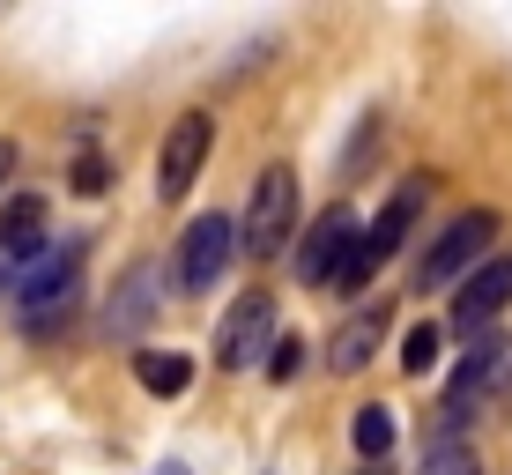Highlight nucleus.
<instances>
[{"mask_svg": "<svg viewBox=\"0 0 512 475\" xmlns=\"http://www.w3.org/2000/svg\"><path fill=\"white\" fill-rule=\"evenodd\" d=\"M231 253H245V231L231 216H193L186 238H179V290L186 297H208L231 268Z\"/></svg>", "mask_w": 512, "mask_h": 475, "instance_id": "nucleus-6", "label": "nucleus"}, {"mask_svg": "<svg viewBox=\"0 0 512 475\" xmlns=\"http://www.w3.org/2000/svg\"><path fill=\"white\" fill-rule=\"evenodd\" d=\"M498 238H505V216H498V208H468V216H453L446 238L423 253V275H416V283H423V290L468 283V268H475V260H490V245H498Z\"/></svg>", "mask_w": 512, "mask_h": 475, "instance_id": "nucleus-3", "label": "nucleus"}, {"mask_svg": "<svg viewBox=\"0 0 512 475\" xmlns=\"http://www.w3.org/2000/svg\"><path fill=\"white\" fill-rule=\"evenodd\" d=\"M505 357H512V349H505V334H498V327H490V334H475V342H468L461 372L446 379V409H438V438H453V431H461L468 416H475V401H483L490 386H498Z\"/></svg>", "mask_w": 512, "mask_h": 475, "instance_id": "nucleus-7", "label": "nucleus"}, {"mask_svg": "<svg viewBox=\"0 0 512 475\" xmlns=\"http://www.w3.org/2000/svg\"><path fill=\"white\" fill-rule=\"evenodd\" d=\"M386 320H394L386 305H364V312H349V320L334 327V342H327V364H334L342 379H349V372H364V364L379 357V342H386Z\"/></svg>", "mask_w": 512, "mask_h": 475, "instance_id": "nucleus-13", "label": "nucleus"}, {"mask_svg": "<svg viewBox=\"0 0 512 475\" xmlns=\"http://www.w3.org/2000/svg\"><path fill=\"white\" fill-rule=\"evenodd\" d=\"M364 475H386V468H364Z\"/></svg>", "mask_w": 512, "mask_h": 475, "instance_id": "nucleus-22", "label": "nucleus"}, {"mask_svg": "<svg viewBox=\"0 0 512 475\" xmlns=\"http://www.w3.org/2000/svg\"><path fill=\"white\" fill-rule=\"evenodd\" d=\"M438 342H446V334H438L431 320H416L409 334H401V357H394V364H401V372H409V379H423V372H431V364H438Z\"/></svg>", "mask_w": 512, "mask_h": 475, "instance_id": "nucleus-16", "label": "nucleus"}, {"mask_svg": "<svg viewBox=\"0 0 512 475\" xmlns=\"http://www.w3.org/2000/svg\"><path fill=\"white\" fill-rule=\"evenodd\" d=\"M238 231H245V253L253 260H275L282 245L297 238V171L290 164H268L253 179V208H245Z\"/></svg>", "mask_w": 512, "mask_h": 475, "instance_id": "nucleus-4", "label": "nucleus"}, {"mask_svg": "<svg viewBox=\"0 0 512 475\" xmlns=\"http://www.w3.org/2000/svg\"><path fill=\"white\" fill-rule=\"evenodd\" d=\"M505 305H512V253H490L453 297V334H490V320Z\"/></svg>", "mask_w": 512, "mask_h": 475, "instance_id": "nucleus-10", "label": "nucleus"}, {"mask_svg": "<svg viewBox=\"0 0 512 475\" xmlns=\"http://www.w3.org/2000/svg\"><path fill=\"white\" fill-rule=\"evenodd\" d=\"M67 186H75V193H90V201H97V193L112 186V164H104L97 149H75V171H67Z\"/></svg>", "mask_w": 512, "mask_h": 475, "instance_id": "nucleus-18", "label": "nucleus"}, {"mask_svg": "<svg viewBox=\"0 0 512 475\" xmlns=\"http://www.w3.org/2000/svg\"><path fill=\"white\" fill-rule=\"evenodd\" d=\"M149 475H186V468H179V461H164V468H149Z\"/></svg>", "mask_w": 512, "mask_h": 475, "instance_id": "nucleus-21", "label": "nucleus"}, {"mask_svg": "<svg viewBox=\"0 0 512 475\" xmlns=\"http://www.w3.org/2000/svg\"><path fill=\"white\" fill-rule=\"evenodd\" d=\"M416 475H483V461H475V446H461V438H438Z\"/></svg>", "mask_w": 512, "mask_h": 475, "instance_id": "nucleus-17", "label": "nucleus"}, {"mask_svg": "<svg viewBox=\"0 0 512 475\" xmlns=\"http://www.w3.org/2000/svg\"><path fill=\"white\" fill-rule=\"evenodd\" d=\"M386 446H394V409H379V401H364V409H357V453H364V461H386Z\"/></svg>", "mask_w": 512, "mask_h": 475, "instance_id": "nucleus-15", "label": "nucleus"}, {"mask_svg": "<svg viewBox=\"0 0 512 475\" xmlns=\"http://www.w3.org/2000/svg\"><path fill=\"white\" fill-rule=\"evenodd\" d=\"M134 379H141V394L179 401L193 386V357H186V349H134Z\"/></svg>", "mask_w": 512, "mask_h": 475, "instance_id": "nucleus-14", "label": "nucleus"}, {"mask_svg": "<svg viewBox=\"0 0 512 475\" xmlns=\"http://www.w3.org/2000/svg\"><path fill=\"white\" fill-rule=\"evenodd\" d=\"M297 372H305V342H297V334H282L275 357H268V379H275V386H290Z\"/></svg>", "mask_w": 512, "mask_h": 475, "instance_id": "nucleus-19", "label": "nucleus"}, {"mask_svg": "<svg viewBox=\"0 0 512 475\" xmlns=\"http://www.w3.org/2000/svg\"><path fill=\"white\" fill-rule=\"evenodd\" d=\"M357 238H364V223H357V208H349V201L320 208V223L297 238V275H305V283H334V268L349 260V245H357Z\"/></svg>", "mask_w": 512, "mask_h": 475, "instance_id": "nucleus-9", "label": "nucleus"}, {"mask_svg": "<svg viewBox=\"0 0 512 475\" xmlns=\"http://www.w3.org/2000/svg\"><path fill=\"white\" fill-rule=\"evenodd\" d=\"M8 171H15V142H0V179H8Z\"/></svg>", "mask_w": 512, "mask_h": 475, "instance_id": "nucleus-20", "label": "nucleus"}, {"mask_svg": "<svg viewBox=\"0 0 512 475\" xmlns=\"http://www.w3.org/2000/svg\"><path fill=\"white\" fill-rule=\"evenodd\" d=\"M156 283H164V268H156V260H134V268L119 275L112 305H104V342H134V334L156 320V305H164Z\"/></svg>", "mask_w": 512, "mask_h": 475, "instance_id": "nucleus-11", "label": "nucleus"}, {"mask_svg": "<svg viewBox=\"0 0 512 475\" xmlns=\"http://www.w3.org/2000/svg\"><path fill=\"white\" fill-rule=\"evenodd\" d=\"M82 260H90V231H60V245H45V253L23 268V290H15V305H23V334H52L67 312H75Z\"/></svg>", "mask_w": 512, "mask_h": 475, "instance_id": "nucleus-1", "label": "nucleus"}, {"mask_svg": "<svg viewBox=\"0 0 512 475\" xmlns=\"http://www.w3.org/2000/svg\"><path fill=\"white\" fill-rule=\"evenodd\" d=\"M208 149H216V119L179 112L171 134H164V149H156V193H164V201H186L193 179H201V164H208Z\"/></svg>", "mask_w": 512, "mask_h": 475, "instance_id": "nucleus-8", "label": "nucleus"}, {"mask_svg": "<svg viewBox=\"0 0 512 475\" xmlns=\"http://www.w3.org/2000/svg\"><path fill=\"white\" fill-rule=\"evenodd\" d=\"M275 297L268 290H245L231 312H223V327H216V364L223 372H268V357H275Z\"/></svg>", "mask_w": 512, "mask_h": 475, "instance_id": "nucleus-5", "label": "nucleus"}, {"mask_svg": "<svg viewBox=\"0 0 512 475\" xmlns=\"http://www.w3.org/2000/svg\"><path fill=\"white\" fill-rule=\"evenodd\" d=\"M423 201H431V179H409V186H401V193H394V201H386V208H379V216H372V223H364V238H357V245H349V260H342V268H334V290H364V283H372V275L386 268V260H394V253H401V238H409V231H416V216H423Z\"/></svg>", "mask_w": 512, "mask_h": 475, "instance_id": "nucleus-2", "label": "nucleus"}, {"mask_svg": "<svg viewBox=\"0 0 512 475\" xmlns=\"http://www.w3.org/2000/svg\"><path fill=\"white\" fill-rule=\"evenodd\" d=\"M45 245H52V208L38 193H15L0 208V260H38Z\"/></svg>", "mask_w": 512, "mask_h": 475, "instance_id": "nucleus-12", "label": "nucleus"}]
</instances>
